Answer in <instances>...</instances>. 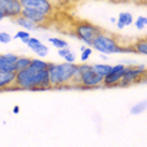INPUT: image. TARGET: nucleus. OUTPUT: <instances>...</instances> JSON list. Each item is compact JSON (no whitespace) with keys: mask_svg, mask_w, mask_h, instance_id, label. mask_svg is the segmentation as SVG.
I'll list each match as a JSON object with an SVG mask.
<instances>
[{"mask_svg":"<svg viewBox=\"0 0 147 147\" xmlns=\"http://www.w3.org/2000/svg\"><path fill=\"white\" fill-rule=\"evenodd\" d=\"M93 53V50H91L89 46H86V48H85L84 51L81 52V56H80V59L82 62H86V61L89 60V57H90V55Z\"/></svg>","mask_w":147,"mask_h":147,"instance_id":"obj_24","label":"nucleus"},{"mask_svg":"<svg viewBox=\"0 0 147 147\" xmlns=\"http://www.w3.org/2000/svg\"><path fill=\"white\" fill-rule=\"evenodd\" d=\"M13 38H14V39H20V41H22L23 43H26V45H27L28 39L30 38V34L28 33V30L22 29V30H19V32H17V34H15Z\"/></svg>","mask_w":147,"mask_h":147,"instance_id":"obj_22","label":"nucleus"},{"mask_svg":"<svg viewBox=\"0 0 147 147\" xmlns=\"http://www.w3.org/2000/svg\"><path fill=\"white\" fill-rule=\"evenodd\" d=\"M27 46H28L33 52H34L39 59L46 57L48 55V52H50L47 46L43 45L38 38H36V37H30V38L28 39V42H27Z\"/></svg>","mask_w":147,"mask_h":147,"instance_id":"obj_9","label":"nucleus"},{"mask_svg":"<svg viewBox=\"0 0 147 147\" xmlns=\"http://www.w3.org/2000/svg\"><path fill=\"white\" fill-rule=\"evenodd\" d=\"M112 67L113 66L108 65V63H94V65H93V69L95 70V72L99 74L102 78L107 76L110 71H112Z\"/></svg>","mask_w":147,"mask_h":147,"instance_id":"obj_17","label":"nucleus"},{"mask_svg":"<svg viewBox=\"0 0 147 147\" xmlns=\"http://www.w3.org/2000/svg\"><path fill=\"white\" fill-rule=\"evenodd\" d=\"M103 79L99 74L95 72L93 65L81 63L78 65V76L75 79L74 86H79L81 89H94L103 86Z\"/></svg>","mask_w":147,"mask_h":147,"instance_id":"obj_4","label":"nucleus"},{"mask_svg":"<svg viewBox=\"0 0 147 147\" xmlns=\"http://www.w3.org/2000/svg\"><path fill=\"white\" fill-rule=\"evenodd\" d=\"M69 52H71V51H70V48H69V47H66V48H61V50H59V56H60V57H62V59H63V57H65L66 55L69 53Z\"/></svg>","mask_w":147,"mask_h":147,"instance_id":"obj_28","label":"nucleus"},{"mask_svg":"<svg viewBox=\"0 0 147 147\" xmlns=\"http://www.w3.org/2000/svg\"><path fill=\"white\" fill-rule=\"evenodd\" d=\"M51 88L48 70H36L29 66L17 71L15 84L10 90H48Z\"/></svg>","mask_w":147,"mask_h":147,"instance_id":"obj_1","label":"nucleus"},{"mask_svg":"<svg viewBox=\"0 0 147 147\" xmlns=\"http://www.w3.org/2000/svg\"><path fill=\"white\" fill-rule=\"evenodd\" d=\"M22 15L23 17H26V18H28V19H30L32 22H34L37 26H43V24H47L48 18H50V17H47V15L39 13V11L33 10V9H23Z\"/></svg>","mask_w":147,"mask_h":147,"instance_id":"obj_11","label":"nucleus"},{"mask_svg":"<svg viewBox=\"0 0 147 147\" xmlns=\"http://www.w3.org/2000/svg\"><path fill=\"white\" fill-rule=\"evenodd\" d=\"M48 42H50V43L53 46V47H56L57 50H61V48L69 47V43H67L65 39L57 38V37H50V38H48Z\"/></svg>","mask_w":147,"mask_h":147,"instance_id":"obj_21","label":"nucleus"},{"mask_svg":"<svg viewBox=\"0 0 147 147\" xmlns=\"http://www.w3.org/2000/svg\"><path fill=\"white\" fill-rule=\"evenodd\" d=\"M5 56V59H8L10 62H14L15 63V61L18 60V55H15V53H11V52H7V53H3Z\"/></svg>","mask_w":147,"mask_h":147,"instance_id":"obj_27","label":"nucleus"},{"mask_svg":"<svg viewBox=\"0 0 147 147\" xmlns=\"http://www.w3.org/2000/svg\"><path fill=\"white\" fill-rule=\"evenodd\" d=\"M0 11L5 18L15 19L19 15H22V3L20 0H0Z\"/></svg>","mask_w":147,"mask_h":147,"instance_id":"obj_8","label":"nucleus"},{"mask_svg":"<svg viewBox=\"0 0 147 147\" xmlns=\"http://www.w3.org/2000/svg\"><path fill=\"white\" fill-rule=\"evenodd\" d=\"M124 70H122V71H117V72H115V71H110L107 76H104V79H103V86H107V88L119 86V82H121L122 78H123Z\"/></svg>","mask_w":147,"mask_h":147,"instance_id":"obj_12","label":"nucleus"},{"mask_svg":"<svg viewBox=\"0 0 147 147\" xmlns=\"http://www.w3.org/2000/svg\"><path fill=\"white\" fill-rule=\"evenodd\" d=\"M19 110H20V108L18 105L13 107V113H14V114H18V113H19Z\"/></svg>","mask_w":147,"mask_h":147,"instance_id":"obj_29","label":"nucleus"},{"mask_svg":"<svg viewBox=\"0 0 147 147\" xmlns=\"http://www.w3.org/2000/svg\"><path fill=\"white\" fill-rule=\"evenodd\" d=\"M142 1H145V3H147V0H142Z\"/></svg>","mask_w":147,"mask_h":147,"instance_id":"obj_36","label":"nucleus"},{"mask_svg":"<svg viewBox=\"0 0 147 147\" xmlns=\"http://www.w3.org/2000/svg\"><path fill=\"white\" fill-rule=\"evenodd\" d=\"M11 39H13V37L9 34V33L0 32V43H9Z\"/></svg>","mask_w":147,"mask_h":147,"instance_id":"obj_25","label":"nucleus"},{"mask_svg":"<svg viewBox=\"0 0 147 147\" xmlns=\"http://www.w3.org/2000/svg\"><path fill=\"white\" fill-rule=\"evenodd\" d=\"M146 26H147V17L140 15V17H137V19L134 20V27H136L138 30L145 29Z\"/></svg>","mask_w":147,"mask_h":147,"instance_id":"obj_23","label":"nucleus"},{"mask_svg":"<svg viewBox=\"0 0 147 147\" xmlns=\"http://www.w3.org/2000/svg\"><path fill=\"white\" fill-rule=\"evenodd\" d=\"M142 81H146L147 82V71H146V74H145V76H143V80Z\"/></svg>","mask_w":147,"mask_h":147,"instance_id":"obj_33","label":"nucleus"},{"mask_svg":"<svg viewBox=\"0 0 147 147\" xmlns=\"http://www.w3.org/2000/svg\"><path fill=\"white\" fill-rule=\"evenodd\" d=\"M23 9H33L39 13L51 17L53 14L55 7L51 0H20Z\"/></svg>","mask_w":147,"mask_h":147,"instance_id":"obj_7","label":"nucleus"},{"mask_svg":"<svg viewBox=\"0 0 147 147\" xmlns=\"http://www.w3.org/2000/svg\"><path fill=\"white\" fill-rule=\"evenodd\" d=\"M132 47L134 50V53L147 56V37H142V38L136 39L134 43L132 45Z\"/></svg>","mask_w":147,"mask_h":147,"instance_id":"obj_15","label":"nucleus"},{"mask_svg":"<svg viewBox=\"0 0 147 147\" xmlns=\"http://www.w3.org/2000/svg\"><path fill=\"white\" fill-rule=\"evenodd\" d=\"M63 60H65V62L75 63V61H76V55L74 53V52H69V53H67L66 56L63 57Z\"/></svg>","mask_w":147,"mask_h":147,"instance_id":"obj_26","label":"nucleus"},{"mask_svg":"<svg viewBox=\"0 0 147 147\" xmlns=\"http://www.w3.org/2000/svg\"><path fill=\"white\" fill-rule=\"evenodd\" d=\"M48 74L52 88L74 86L75 79L78 76V65L76 63H48Z\"/></svg>","mask_w":147,"mask_h":147,"instance_id":"obj_2","label":"nucleus"},{"mask_svg":"<svg viewBox=\"0 0 147 147\" xmlns=\"http://www.w3.org/2000/svg\"><path fill=\"white\" fill-rule=\"evenodd\" d=\"M17 72L10 71H0V91L10 90L15 84Z\"/></svg>","mask_w":147,"mask_h":147,"instance_id":"obj_10","label":"nucleus"},{"mask_svg":"<svg viewBox=\"0 0 147 147\" xmlns=\"http://www.w3.org/2000/svg\"><path fill=\"white\" fill-rule=\"evenodd\" d=\"M30 61H32L30 57L19 56L18 60L15 61V70H17V71H20V70H24V69H27V67H29Z\"/></svg>","mask_w":147,"mask_h":147,"instance_id":"obj_18","label":"nucleus"},{"mask_svg":"<svg viewBox=\"0 0 147 147\" xmlns=\"http://www.w3.org/2000/svg\"><path fill=\"white\" fill-rule=\"evenodd\" d=\"M132 23H133V17H132V14L128 13V11H122V13H119V15H118L115 26H117L118 29H123L124 27L131 26Z\"/></svg>","mask_w":147,"mask_h":147,"instance_id":"obj_13","label":"nucleus"},{"mask_svg":"<svg viewBox=\"0 0 147 147\" xmlns=\"http://www.w3.org/2000/svg\"><path fill=\"white\" fill-rule=\"evenodd\" d=\"M145 110H147V99L145 100H141L137 104H134V105L131 108V114L133 115H138L141 113H143Z\"/></svg>","mask_w":147,"mask_h":147,"instance_id":"obj_19","label":"nucleus"},{"mask_svg":"<svg viewBox=\"0 0 147 147\" xmlns=\"http://www.w3.org/2000/svg\"><path fill=\"white\" fill-rule=\"evenodd\" d=\"M15 23L18 24V26H20L24 30H33V29H37L38 28V26L34 23V22H32L30 19H28V18H26V17H23V15H19L18 18H15Z\"/></svg>","mask_w":147,"mask_h":147,"instance_id":"obj_14","label":"nucleus"},{"mask_svg":"<svg viewBox=\"0 0 147 147\" xmlns=\"http://www.w3.org/2000/svg\"><path fill=\"white\" fill-rule=\"evenodd\" d=\"M48 63L50 62H46L45 60L37 57V59H32L29 66L33 67V69H36V70H48Z\"/></svg>","mask_w":147,"mask_h":147,"instance_id":"obj_20","label":"nucleus"},{"mask_svg":"<svg viewBox=\"0 0 147 147\" xmlns=\"http://www.w3.org/2000/svg\"><path fill=\"white\" fill-rule=\"evenodd\" d=\"M100 59H103L104 61H105L107 59H108V57H107V55H103V53H100Z\"/></svg>","mask_w":147,"mask_h":147,"instance_id":"obj_31","label":"nucleus"},{"mask_svg":"<svg viewBox=\"0 0 147 147\" xmlns=\"http://www.w3.org/2000/svg\"><path fill=\"white\" fill-rule=\"evenodd\" d=\"M4 18H5V17H4V15H3V13H1V11H0V22H1V20L4 19Z\"/></svg>","mask_w":147,"mask_h":147,"instance_id":"obj_34","label":"nucleus"},{"mask_svg":"<svg viewBox=\"0 0 147 147\" xmlns=\"http://www.w3.org/2000/svg\"><path fill=\"white\" fill-rule=\"evenodd\" d=\"M131 1H134V3H141L142 0H131Z\"/></svg>","mask_w":147,"mask_h":147,"instance_id":"obj_35","label":"nucleus"},{"mask_svg":"<svg viewBox=\"0 0 147 147\" xmlns=\"http://www.w3.org/2000/svg\"><path fill=\"white\" fill-rule=\"evenodd\" d=\"M85 48H86V45H82V46H81V47H80V51L82 52V51H84V50H85Z\"/></svg>","mask_w":147,"mask_h":147,"instance_id":"obj_32","label":"nucleus"},{"mask_svg":"<svg viewBox=\"0 0 147 147\" xmlns=\"http://www.w3.org/2000/svg\"><path fill=\"white\" fill-rule=\"evenodd\" d=\"M147 71V67L145 65H132L125 66L123 78H122L119 86H129V85L137 84L143 80V76Z\"/></svg>","mask_w":147,"mask_h":147,"instance_id":"obj_6","label":"nucleus"},{"mask_svg":"<svg viewBox=\"0 0 147 147\" xmlns=\"http://www.w3.org/2000/svg\"><path fill=\"white\" fill-rule=\"evenodd\" d=\"M100 32H102V29L99 27L89 22H80L74 28V36L78 39H80L81 42H84L89 47L93 45L94 39L96 38V36Z\"/></svg>","mask_w":147,"mask_h":147,"instance_id":"obj_5","label":"nucleus"},{"mask_svg":"<svg viewBox=\"0 0 147 147\" xmlns=\"http://www.w3.org/2000/svg\"><path fill=\"white\" fill-rule=\"evenodd\" d=\"M109 20H110V23H113V24H114V23H117V18H114V17H112Z\"/></svg>","mask_w":147,"mask_h":147,"instance_id":"obj_30","label":"nucleus"},{"mask_svg":"<svg viewBox=\"0 0 147 147\" xmlns=\"http://www.w3.org/2000/svg\"><path fill=\"white\" fill-rule=\"evenodd\" d=\"M0 71H10V72H17L15 70V63L10 62L3 53H0Z\"/></svg>","mask_w":147,"mask_h":147,"instance_id":"obj_16","label":"nucleus"},{"mask_svg":"<svg viewBox=\"0 0 147 147\" xmlns=\"http://www.w3.org/2000/svg\"><path fill=\"white\" fill-rule=\"evenodd\" d=\"M94 50L103 55H110V53H123V52H134L133 47H124L121 45V42L117 39V37L110 34L108 32H100L94 39L93 45Z\"/></svg>","mask_w":147,"mask_h":147,"instance_id":"obj_3","label":"nucleus"}]
</instances>
